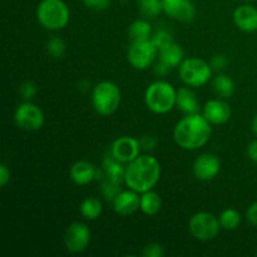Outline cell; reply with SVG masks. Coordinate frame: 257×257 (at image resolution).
<instances>
[{
	"label": "cell",
	"mask_w": 257,
	"mask_h": 257,
	"mask_svg": "<svg viewBox=\"0 0 257 257\" xmlns=\"http://www.w3.org/2000/svg\"><path fill=\"white\" fill-rule=\"evenodd\" d=\"M152 42L155 43V45L157 47L158 52H160L161 49H163V48H166L167 45H170L171 43H173L175 40H173L172 35H171L170 32L162 29V30H158V32L153 35Z\"/></svg>",
	"instance_id": "cell-28"
},
{
	"label": "cell",
	"mask_w": 257,
	"mask_h": 257,
	"mask_svg": "<svg viewBox=\"0 0 257 257\" xmlns=\"http://www.w3.org/2000/svg\"><path fill=\"white\" fill-rule=\"evenodd\" d=\"M120 99L122 94L119 87L110 80H103L93 88L92 104L98 114H113L119 107Z\"/></svg>",
	"instance_id": "cell-5"
},
{
	"label": "cell",
	"mask_w": 257,
	"mask_h": 257,
	"mask_svg": "<svg viewBox=\"0 0 257 257\" xmlns=\"http://www.w3.org/2000/svg\"><path fill=\"white\" fill-rule=\"evenodd\" d=\"M37 18L47 30H60L69 23L70 12L63 0H42L38 5Z\"/></svg>",
	"instance_id": "cell-4"
},
{
	"label": "cell",
	"mask_w": 257,
	"mask_h": 257,
	"mask_svg": "<svg viewBox=\"0 0 257 257\" xmlns=\"http://www.w3.org/2000/svg\"><path fill=\"white\" fill-rule=\"evenodd\" d=\"M112 157L122 163H130L140 156V140L133 137H119L112 145Z\"/></svg>",
	"instance_id": "cell-11"
},
{
	"label": "cell",
	"mask_w": 257,
	"mask_h": 257,
	"mask_svg": "<svg viewBox=\"0 0 257 257\" xmlns=\"http://www.w3.org/2000/svg\"><path fill=\"white\" fill-rule=\"evenodd\" d=\"M193 175L200 181H211L220 173L221 162L216 156L205 153L193 162Z\"/></svg>",
	"instance_id": "cell-12"
},
{
	"label": "cell",
	"mask_w": 257,
	"mask_h": 257,
	"mask_svg": "<svg viewBox=\"0 0 257 257\" xmlns=\"http://www.w3.org/2000/svg\"><path fill=\"white\" fill-rule=\"evenodd\" d=\"M256 255H257V250H256Z\"/></svg>",
	"instance_id": "cell-41"
},
{
	"label": "cell",
	"mask_w": 257,
	"mask_h": 257,
	"mask_svg": "<svg viewBox=\"0 0 257 257\" xmlns=\"http://www.w3.org/2000/svg\"><path fill=\"white\" fill-rule=\"evenodd\" d=\"M162 208V200H161L160 195L155 191H147L143 192L141 196V207L140 210L142 211L145 215L155 216Z\"/></svg>",
	"instance_id": "cell-20"
},
{
	"label": "cell",
	"mask_w": 257,
	"mask_h": 257,
	"mask_svg": "<svg viewBox=\"0 0 257 257\" xmlns=\"http://www.w3.org/2000/svg\"><path fill=\"white\" fill-rule=\"evenodd\" d=\"M216 94L221 98H230L235 93V83L228 75L218 74L212 82Z\"/></svg>",
	"instance_id": "cell-23"
},
{
	"label": "cell",
	"mask_w": 257,
	"mask_h": 257,
	"mask_svg": "<svg viewBox=\"0 0 257 257\" xmlns=\"http://www.w3.org/2000/svg\"><path fill=\"white\" fill-rule=\"evenodd\" d=\"M70 180L78 186H85L98 178L99 171L88 161H78L70 167Z\"/></svg>",
	"instance_id": "cell-17"
},
{
	"label": "cell",
	"mask_w": 257,
	"mask_h": 257,
	"mask_svg": "<svg viewBox=\"0 0 257 257\" xmlns=\"http://www.w3.org/2000/svg\"><path fill=\"white\" fill-rule=\"evenodd\" d=\"M151 33H152V28L151 24L146 20H136L131 24L128 34L132 42H145V40L151 39Z\"/></svg>",
	"instance_id": "cell-22"
},
{
	"label": "cell",
	"mask_w": 257,
	"mask_h": 257,
	"mask_svg": "<svg viewBox=\"0 0 257 257\" xmlns=\"http://www.w3.org/2000/svg\"><path fill=\"white\" fill-rule=\"evenodd\" d=\"M85 7H88L92 10H97V12H102L109 7L110 0H83Z\"/></svg>",
	"instance_id": "cell-33"
},
{
	"label": "cell",
	"mask_w": 257,
	"mask_h": 257,
	"mask_svg": "<svg viewBox=\"0 0 257 257\" xmlns=\"http://www.w3.org/2000/svg\"><path fill=\"white\" fill-rule=\"evenodd\" d=\"M233 23L240 30L253 33L257 30V9L251 5H241L233 12Z\"/></svg>",
	"instance_id": "cell-16"
},
{
	"label": "cell",
	"mask_w": 257,
	"mask_h": 257,
	"mask_svg": "<svg viewBox=\"0 0 257 257\" xmlns=\"http://www.w3.org/2000/svg\"><path fill=\"white\" fill-rule=\"evenodd\" d=\"M141 150L152 151L157 146V138L155 136H143L140 140Z\"/></svg>",
	"instance_id": "cell-34"
},
{
	"label": "cell",
	"mask_w": 257,
	"mask_h": 257,
	"mask_svg": "<svg viewBox=\"0 0 257 257\" xmlns=\"http://www.w3.org/2000/svg\"><path fill=\"white\" fill-rule=\"evenodd\" d=\"M64 242L68 250L73 253H79L87 250L90 243V230L82 222H74L67 228Z\"/></svg>",
	"instance_id": "cell-10"
},
{
	"label": "cell",
	"mask_w": 257,
	"mask_h": 257,
	"mask_svg": "<svg viewBox=\"0 0 257 257\" xmlns=\"http://www.w3.org/2000/svg\"><path fill=\"white\" fill-rule=\"evenodd\" d=\"M160 60L167 64L168 67L175 68L178 67L181 63L183 62V57H185V52H183L182 47L177 44V43H171L166 48L161 49L160 52Z\"/></svg>",
	"instance_id": "cell-19"
},
{
	"label": "cell",
	"mask_w": 257,
	"mask_h": 257,
	"mask_svg": "<svg viewBox=\"0 0 257 257\" xmlns=\"http://www.w3.org/2000/svg\"><path fill=\"white\" fill-rule=\"evenodd\" d=\"M10 181V170L5 163L0 165V186L5 187Z\"/></svg>",
	"instance_id": "cell-35"
},
{
	"label": "cell",
	"mask_w": 257,
	"mask_h": 257,
	"mask_svg": "<svg viewBox=\"0 0 257 257\" xmlns=\"http://www.w3.org/2000/svg\"><path fill=\"white\" fill-rule=\"evenodd\" d=\"M163 12L178 22H191L196 15L192 0H162Z\"/></svg>",
	"instance_id": "cell-13"
},
{
	"label": "cell",
	"mask_w": 257,
	"mask_h": 257,
	"mask_svg": "<svg viewBox=\"0 0 257 257\" xmlns=\"http://www.w3.org/2000/svg\"><path fill=\"white\" fill-rule=\"evenodd\" d=\"M212 135L211 123L200 113L187 114L176 124L173 131L175 142L181 148L195 151L203 147Z\"/></svg>",
	"instance_id": "cell-1"
},
{
	"label": "cell",
	"mask_w": 257,
	"mask_h": 257,
	"mask_svg": "<svg viewBox=\"0 0 257 257\" xmlns=\"http://www.w3.org/2000/svg\"><path fill=\"white\" fill-rule=\"evenodd\" d=\"M113 207L118 215L130 216L140 210L141 197L138 196V192L131 188L127 191H120L113 200Z\"/></svg>",
	"instance_id": "cell-15"
},
{
	"label": "cell",
	"mask_w": 257,
	"mask_h": 257,
	"mask_svg": "<svg viewBox=\"0 0 257 257\" xmlns=\"http://www.w3.org/2000/svg\"><path fill=\"white\" fill-rule=\"evenodd\" d=\"M202 114L211 124H223L231 118V107L222 99H211L203 107Z\"/></svg>",
	"instance_id": "cell-14"
},
{
	"label": "cell",
	"mask_w": 257,
	"mask_h": 257,
	"mask_svg": "<svg viewBox=\"0 0 257 257\" xmlns=\"http://www.w3.org/2000/svg\"><path fill=\"white\" fill-rule=\"evenodd\" d=\"M246 218H247V221L251 225L256 226L257 227V202H253L252 205H250V207L247 208Z\"/></svg>",
	"instance_id": "cell-36"
},
{
	"label": "cell",
	"mask_w": 257,
	"mask_h": 257,
	"mask_svg": "<svg viewBox=\"0 0 257 257\" xmlns=\"http://www.w3.org/2000/svg\"><path fill=\"white\" fill-rule=\"evenodd\" d=\"M170 70H171V67H168L167 64H165V63L161 62V60H160V63H158V64L155 67L156 74L161 75V77H162V75L167 74V73L170 72Z\"/></svg>",
	"instance_id": "cell-38"
},
{
	"label": "cell",
	"mask_w": 257,
	"mask_h": 257,
	"mask_svg": "<svg viewBox=\"0 0 257 257\" xmlns=\"http://www.w3.org/2000/svg\"><path fill=\"white\" fill-rule=\"evenodd\" d=\"M190 232L196 240L211 241L220 232V220L210 212H198L190 220Z\"/></svg>",
	"instance_id": "cell-7"
},
{
	"label": "cell",
	"mask_w": 257,
	"mask_h": 257,
	"mask_svg": "<svg viewBox=\"0 0 257 257\" xmlns=\"http://www.w3.org/2000/svg\"><path fill=\"white\" fill-rule=\"evenodd\" d=\"M161 172L162 168L155 157L148 155L138 156L125 168L124 182L127 187L136 192H147L157 185Z\"/></svg>",
	"instance_id": "cell-2"
},
{
	"label": "cell",
	"mask_w": 257,
	"mask_h": 257,
	"mask_svg": "<svg viewBox=\"0 0 257 257\" xmlns=\"http://www.w3.org/2000/svg\"><path fill=\"white\" fill-rule=\"evenodd\" d=\"M246 2H252V0H246Z\"/></svg>",
	"instance_id": "cell-40"
},
{
	"label": "cell",
	"mask_w": 257,
	"mask_h": 257,
	"mask_svg": "<svg viewBox=\"0 0 257 257\" xmlns=\"http://www.w3.org/2000/svg\"><path fill=\"white\" fill-rule=\"evenodd\" d=\"M218 220H220L221 227H222L223 230L232 231L236 230V228L240 226L241 215L237 210H235V208H227V210L221 212Z\"/></svg>",
	"instance_id": "cell-25"
},
{
	"label": "cell",
	"mask_w": 257,
	"mask_h": 257,
	"mask_svg": "<svg viewBox=\"0 0 257 257\" xmlns=\"http://www.w3.org/2000/svg\"><path fill=\"white\" fill-rule=\"evenodd\" d=\"M119 185L120 183H115L113 181L107 180L104 183H103V187H102V192L103 195L105 196L107 200H114L115 196L120 192L119 190Z\"/></svg>",
	"instance_id": "cell-29"
},
{
	"label": "cell",
	"mask_w": 257,
	"mask_h": 257,
	"mask_svg": "<svg viewBox=\"0 0 257 257\" xmlns=\"http://www.w3.org/2000/svg\"><path fill=\"white\" fill-rule=\"evenodd\" d=\"M80 213L84 216L87 220H97L103 212V206L98 198L95 197H88L83 200L80 203Z\"/></svg>",
	"instance_id": "cell-24"
},
{
	"label": "cell",
	"mask_w": 257,
	"mask_h": 257,
	"mask_svg": "<svg viewBox=\"0 0 257 257\" xmlns=\"http://www.w3.org/2000/svg\"><path fill=\"white\" fill-rule=\"evenodd\" d=\"M14 120L15 124L20 130L34 132L43 127L45 117L43 110L38 105L32 102H25L18 105V108L15 109Z\"/></svg>",
	"instance_id": "cell-8"
},
{
	"label": "cell",
	"mask_w": 257,
	"mask_h": 257,
	"mask_svg": "<svg viewBox=\"0 0 257 257\" xmlns=\"http://www.w3.org/2000/svg\"><path fill=\"white\" fill-rule=\"evenodd\" d=\"M212 68L200 58H188L180 64V78L188 87H202L211 79Z\"/></svg>",
	"instance_id": "cell-6"
},
{
	"label": "cell",
	"mask_w": 257,
	"mask_h": 257,
	"mask_svg": "<svg viewBox=\"0 0 257 257\" xmlns=\"http://www.w3.org/2000/svg\"><path fill=\"white\" fill-rule=\"evenodd\" d=\"M252 131H253V133L257 136V114L255 115V118H253V120H252Z\"/></svg>",
	"instance_id": "cell-39"
},
{
	"label": "cell",
	"mask_w": 257,
	"mask_h": 257,
	"mask_svg": "<svg viewBox=\"0 0 257 257\" xmlns=\"http://www.w3.org/2000/svg\"><path fill=\"white\" fill-rule=\"evenodd\" d=\"M37 93L38 87L34 82H32V80H27V82H24L20 85V94H22V97L24 98V99H33V98L37 95Z\"/></svg>",
	"instance_id": "cell-30"
},
{
	"label": "cell",
	"mask_w": 257,
	"mask_h": 257,
	"mask_svg": "<svg viewBox=\"0 0 257 257\" xmlns=\"http://www.w3.org/2000/svg\"><path fill=\"white\" fill-rule=\"evenodd\" d=\"M120 163L122 162L117 161L114 157L104 158L103 167H104L105 175H107V180L113 181L115 183H122V180H124L125 176V168H123Z\"/></svg>",
	"instance_id": "cell-21"
},
{
	"label": "cell",
	"mask_w": 257,
	"mask_h": 257,
	"mask_svg": "<svg viewBox=\"0 0 257 257\" xmlns=\"http://www.w3.org/2000/svg\"><path fill=\"white\" fill-rule=\"evenodd\" d=\"M140 12L147 18H156L163 12L162 0H137Z\"/></svg>",
	"instance_id": "cell-26"
},
{
	"label": "cell",
	"mask_w": 257,
	"mask_h": 257,
	"mask_svg": "<svg viewBox=\"0 0 257 257\" xmlns=\"http://www.w3.org/2000/svg\"><path fill=\"white\" fill-rule=\"evenodd\" d=\"M47 52L49 57L54 58V59H59L64 55L65 53V43L62 38L54 37L49 39L47 44Z\"/></svg>",
	"instance_id": "cell-27"
},
{
	"label": "cell",
	"mask_w": 257,
	"mask_h": 257,
	"mask_svg": "<svg viewBox=\"0 0 257 257\" xmlns=\"http://www.w3.org/2000/svg\"><path fill=\"white\" fill-rule=\"evenodd\" d=\"M176 107L186 114H195L200 112V104L196 94L188 88H181L177 90Z\"/></svg>",
	"instance_id": "cell-18"
},
{
	"label": "cell",
	"mask_w": 257,
	"mask_h": 257,
	"mask_svg": "<svg viewBox=\"0 0 257 257\" xmlns=\"http://www.w3.org/2000/svg\"><path fill=\"white\" fill-rule=\"evenodd\" d=\"M142 255L145 257H162L165 255V250L160 243H150L143 248Z\"/></svg>",
	"instance_id": "cell-31"
},
{
	"label": "cell",
	"mask_w": 257,
	"mask_h": 257,
	"mask_svg": "<svg viewBox=\"0 0 257 257\" xmlns=\"http://www.w3.org/2000/svg\"><path fill=\"white\" fill-rule=\"evenodd\" d=\"M157 53L158 49L152 39L145 42H133L128 49V62L135 69L145 70L151 67Z\"/></svg>",
	"instance_id": "cell-9"
},
{
	"label": "cell",
	"mask_w": 257,
	"mask_h": 257,
	"mask_svg": "<svg viewBox=\"0 0 257 257\" xmlns=\"http://www.w3.org/2000/svg\"><path fill=\"white\" fill-rule=\"evenodd\" d=\"M228 64V59L226 58V55L223 54H216L213 55L212 59H211V68L216 70H223Z\"/></svg>",
	"instance_id": "cell-32"
},
{
	"label": "cell",
	"mask_w": 257,
	"mask_h": 257,
	"mask_svg": "<svg viewBox=\"0 0 257 257\" xmlns=\"http://www.w3.org/2000/svg\"><path fill=\"white\" fill-rule=\"evenodd\" d=\"M177 90L171 83L158 80L148 85L145 94L146 105L151 112L156 114H166L171 112L176 105Z\"/></svg>",
	"instance_id": "cell-3"
},
{
	"label": "cell",
	"mask_w": 257,
	"mask_h": 257,
	"mask_svg": "<svg viewBox=\"0 0 257 257\" xmlns=\"http://www.w3.org/2000/svg\"><path fill=\"white\" fill-rule=\"evenodd\" d=\"M247 156L252 162H257V140L247 146Z\"/></svg>",
	"instance_id": "cell-37"
}]
</instances>
